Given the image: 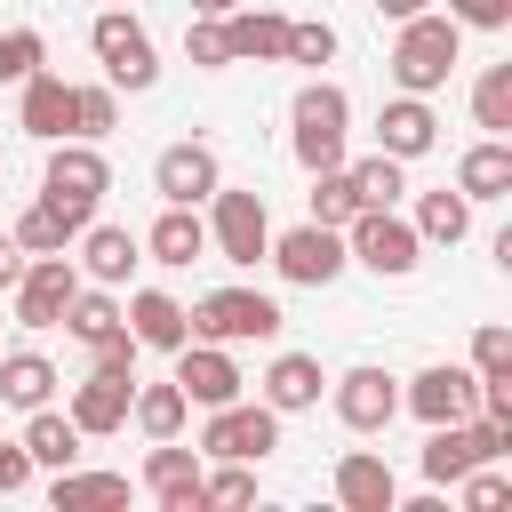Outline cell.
I'll return each mask as SVG.
<instances>
[{
  "label": "cell",
  "mask_w": 512,
  "mask_h": 512,
  "mask_svg": "<svg viewBox=\"0 0 512 512\" xmlns=\"http://www.w3.org/2000/svg\"><path fill=\"white\" fill-rule=\"evenodd\" d=\"M0 400H8V408H48V400H56V360H40V352H0Z\"/></svg>",
  "instance_id": "obj_29"
},
{
  "label": "cell",
  "mask_w": 512,
  "mask_h": 512,
  "mask_svg": "<svg viewBox=\"0 0 512 512\" xmlns=\"http://www.w3.org/2000/svg\"><path fill=\"white\" fill-rule=\"evenodd\" d=\"M128 400H136V376L128 368H88L80 384H72V424L88 432V440H104V432H120L128 424Z\"/></svg>",
  "instance_id": "obj_15"
},
{
  "label": "cell",
  "mask_w": 512,
  "mask_h": 512,
  "mask_svg": "<svg viewBox=\"0 0 512 512\" xmlns=\"http://www.w3.org/2000/svg\"><path fill=\"white\" fill-rule=\"evenodd\" d=\"M48 504H56V512H80V504H128V472H80V464H64V472L48 480Z\"/></svg>",
  "instance_id": "obj_31"
},
{
  "label": "cell",
  "mask_w": 512,
  "mask_h": 512,
  "mask_svg": "<svg viewBox=\"0 0 512 512\" xmlns=\"http://www.w3.org/2000/svg\"><path fill=\"white\" fill-rule=\"evenodd\" d=\"M48 64V40L32 32V24H16V32H0V80H32Z\"/></svg>",
  "instance_id": "obj_40"
},
{
  "label": "cell",
  "mask_w": 512,
  "mask_h": 512,
  "mask_svg": "<svg viewBox=\"0 0 512 512\" xmlns=\"http://www.w3.org/2000/svg\"><path fill=\"white\" fill-rule=\"evenodd\" d=\"M264 264H272L288 288H336L352 256H344V232H336V224H312V216H304L296 232H272Z\"/></svg>",
  "instance_id": "obj_7"
},
{
  "label": "cell",
  "mask_w": 512,
  "mask_h": 512,
  "mask_svg": "<svg viewBox=\"0 0 512 512\" xmlns=\"http://www.w3.org/2000/svg\"><path fill=\"white\" fill-rule=\"evenodd\" d=\"M184 56H192L200 72H224V64H232V40H224V16H192V24H184Z\"/></svg>",
  "instance_id": "obj_36"
},
{
  "label": "cell",
  "mask_w": 512,
  "mask_h": 512,
  "mask_svg": "<svg viewBox=\"0 0 512 512\" xmlns=\"http://www.w3.org/2000/svg\"><path fill=\"white\" fill-rule=\"evenodd\" d=\"M128 424H136L144 440H176V432L192 424V400L176 392V376H168V384H136V400H128Z\"/></svg>",
  "instance_id": "obj_28"
},
{
  "label": "cell",
  "mask_w": 512,
  "mask_h": 512,
  "mask_svg": "<svg viewBox=\"0 0 512 512\" xmlns=\"http://www.w3.org/2000/svg\"><path fill=\"white\" fill-rule=\"evenodd\" d=\"M32 488V456H24V440H0V496H24Z\"/></svg>",
  "instance_id": "obj_44"
},
{
  "label": "cell",
  "mask_w": 512,
  "mask_h": 512,
  "mask_svg": "<svg viewBox=\"0 0 512 512\" xmlns=\"http://www.w3.org/2000/svg\"><path fill=\"white\" fill-rule=\"evenodd\" d=\"M144 256H152V264H176V272L200 264V256H208V216H200V208H160V224L144 232Z\"/></svg>",
  "instance_id": "obj_25"
},
{
  "label": "cell",
  "mask_w": 512,
  "mask_h": 512,
  "mask_svg": "<svg viewBox=\"0 0 512 512\" xmlns=\"http://www.w3.org/2000/svg\"><path fill=\"white\" fill-rule=\"evenodd\" d=\"M200 504H224V512H240V504H256V472H248V464H224V472H200Z\"/></svg>",
  "instance_id": "obj_41"
},
{
  "label": "cell",
  "mask_w": 512,
  "mask_h": 512,
  "mask_svg": "<svg viewBox=\"0 0 512 512\" xmlns=\"http://www.w3.org/2000/svg\"><path fill=\"white\" fill-rule=\"evenodd\" d=\"M224 40H232V64H280V56H288V16L240 0V8L224 16Z\"/></svg>",
  "instance_id": "obj_22"
},
{
  "label": "cell",
  "mask_w": 512,
  "mask_h": 512,
  "mask_svg": "<svg viewBox=\"0 0 512 512\" xmlns=\"http://www.w3.org/2000/svg\"><path fill=\"white\" fill-rule=\"evenodd\" d=\"M432 0H376V16H392V24H408V16H424Z\"/></svg>",
  "instance_id": "obj_46"
},
{
  "label": "cell",
  "mask_w": 512,
  "mask_h": 512,
  "mask_svg": "<svg viewBox=\"0 0 512 512\" xmlns=\"http://www.w3.org/2000/svg\"><path fill=\"white\" fill-rule=\"evenodd\" d=\"M472 120H480L488 136H512V64H488V72L472 80Z\"/></svg>",
  "instance_id": "obj_33"
},
{
  "label": "cell",
  "mask_w": 512,
  "mask_h": 512,
  "mask_svg": "<svg viewBox=\"0 0 512 512\" xmlns=\"http://www.w3.org/2000/svg\"><path fill=\"white\" fill-rule=\"evenodd\" d=\"M304 200H312V224H336V232L360 216V192H352L344 168H312V192H304Z\"/></svg>",
  "instance_id": "obj_34"
},
{
  "label": "cell",
  "mask_w": 512,
  "mask_h": 512,
  "mask_svg": "<svg viewBox=\"0 0 512 512\" xmlns=\"http://www.w3.org/2000/svg\"><path fill=\"white\" fill-rule=\"evenodd\" d=\"M112 128H120L112 80H104V88H72V136H88V144H96V136H112Z\"/></svg>",
  "instance_id": "obj_35"
},
{
  "label": "cell",
  "mask_w": 512,
  "mask_h": 512,
  "mask_svg": "<svg viewBox=\"0 0 512 512\" xmlns=\"http://www.w3.org/2000/svg\"><path fill=\"white\" fill-rule=\"evenodd\" d=\"M240 0H192V16H232Z\"/></svg>",
  "instance_id": "obj_47"
},
{
  "label": "cell",
  "mask_w": 512,
  "mask_h": 512,
  "mask_svg": "<svg viewBox=\"0 0 512 512\" xmlns=\"http://www.w3.org/2000/svg\"><path fill=\"white\" fill-rule=\"evenodd\" d=\"M272 448H280V408H264V400H224L200 424V456H216V464H264Z\"/></svg>",
  "instance_id": "obj_8"
},
{
  "label": "cell",
  "mask_w": 512,
  "mask_h": 512,
  "mask_svg": "<svg viewBox=\"0 0 512 512\" xmlns=\"http://www.w3.org/2000/svg\"><path fill=\"white\" fill-rule=\"evenodd\" d=\"M56 328H64V336H80V344H88V352H96V344H104V336H120V328H128V320H120V296H112V288H96V280H80V288H72V304H64V320H56Z\"/></svg>",
  "instance_id": "obj_27"
},
{
  "label": "cell",
  "mask_w": 512,
  "mask_h": 512,
  "mask_svg": "<svg viewBox=\"0 0 512 512\" xmlns=\"http://www.w3.org/2000/svg\"><path fill=\"white\" fill-rule=\"evenodd\" d=\"M464 232H472V200H464V192L440 184V192L416 200V240H424V248H456Z\"/></svg>",
  "instance_id": "obj_30"
},
{
  "label": "cell",
  "mask_w": 512,
  "mask_h": 512,
  "mask_svg": "<svg viewBox=\"0 0 512 512\" xmlns=\"http://www.w3.org/2000/svg\"><path fill=\"white\" fill-rule=\"evenodd\" d=\"M144 488H152L160 512H208V504H200V448L152 440V456H144Z\"/></svg>",
  "instance_id": "obj_17"
},
{
  "label": "cell",
  "mask_w": 512,
  "mask_h": 512,
  "mask_svg": "<svg viewBox=\"0 0 512 512\" xmlns=\"http://www.w3.org/2000/svg\"><path fill=\"white\" fill-rule=\"evenodd\" d=\"M184 312H192V336H208V344H272L280 336V304L264 288H208Z\"/></svg>",
  "instance_id": "obj_4"
},
{
  "label": "cell",
  "mask_w": 512,
  "mask_h": 512,
  "mask_svg": "<svg viewBox=\"0 0 512 512\" xmlns=\"http://www.w3.org/2000/svg\"><path fill=\"white\" fill-rule=\"evenodd\" d=\"M88 48H96V64H104V80L112 88H128V96H144L152 80H160V56H152V32L112 0L96 24H88Z\"/></svg>",
  "instance_id": "obj_5"
},
{
  "label": "cell",
  "mask_w": 512,
  "mask_h": 512,
  "mask_svg": "<svg viewBox=\"0 0 512 512\" xmlns=\"http://www.w3.org/2000/svg\"><path fill=\"white\" fill-rule=\"evenodd\" d=\"M72 264H80V280H96V288H128V272L144 264V240H136L128 224H88Z\"/></svg>",
  "instance_id": "obj_19"
},
{
  "label": "cell",
  "mask_w": 512,
  "mask_h": 512,
  "mask_svg": "<svg viewBox=\"0 0 512 512\" xmlns=\"http://www.w3.org/2000/svg\"><path fill=\"white\" fill-rule=\"evenodd\" d=\"M72 288H80V264H72L64 248L24 256V272H16V320H24V328H56L64 304H72Z\"/></svg>",
  "instance_id": "obj_9"
},
{
  "label": "cell",
  "mask_w": 512,
  "mask_h": 512,
  "mask_svg": "<svg viewBox=\"0 0 512 512\" xmlns=\"http://www.w3.org/2000/svg\"><path fill=\"white\" fill-rule=\"evenodd\" d=\"M216 184H224V160H216L200 136H184V144H168V152L152 160V192H160L168 208H200Z\"/></svg>",
  "instance_id": "obj_14"
},
{
  "label": "cell",
  "mask_w": 512,
  "mask_h": 512,
  "mask_svg": "<svg viewBox=\"0 0 512 512\" xmlns=\"http://www.w3.org/2000/svg\"><path fill=\"white\" fill-rule=\"evenodd\" d=\"M328 56H336V24H328V16H296L280 64H328Z\"/></svg>",
  "instance_id": "obj_37"
},
{
  "label": "cell",
  "mask_w": 512,
  "mask_h": 512,
  "mask_svg": "<svg viewBox=\"0 0 512 512\" xmlns=\"http://www.w3.org/2000/svg\"><path fill=\"white\" fill-rule=\"evenodd\" d=\"M456 488H464V512H504V504H512V480H504L496 464H472Z\"/></svg>",
  "instance_id": "obj_42"
},
{
  "label": "cell",
  "mask_w": 512,
  "mask_h": 512,
  "mask_svg": "<svg viewBox=\"0 0 512 512\" xmlns=\"http://www.w3.org/2000/svg\"><path fill=\"white\" fill-rule=\"evenodd\" d=\"M24 96H16V128L32 136V144H56V136H72V80L64 72H32V80H16Z\"/></svg>",
  "instance_id": "obj_16"
},
{
  "label": "cell",
  "mask_w": 512,
  "mask_h": 512,
  "mask_svg": "<svg viewBox=\"0 0 512 512\" xmlns=\"http://www.w3.org/2000/svg\"><path fill=\"white\" fill-rule=\"evenodd\" d=\"M464 368H472V376H512V328H504V320H480Z\"/></svg>",
  "instance_id": "obj_39"
},
{
  "label": "cell",
  "mask_w": 512,
  "mask_h": 512,
  "mask_svg": "<svg viewBox=\"0 0 512 512\" xmlns=\"http://www.w3.org/2000/svg\"><path fill=\"white\" fill-rule=\"evenodd\" d=\"M24 456H32V472H64V464H80V424L72 416H56V408H24Z\"/></svg>",
  "instance_id": "obj_24"
},
{
  "label": "cell",
  "mask_w": 512,
  "mask_h": 512,
  "mask_svg": "<svg viewBox=\"0 0 512 512\" xmlns=\"http://www.w3.org/2000/svg\"><path fill=\"white\" fill-rule=\"evenodd\" d=\"M120 320H128V336H136L144 352H176V344L192 336V312H184L168 288H136V296L120 304Z\"/></svg>",
  "instance_id": "obj_21"
},
{
  "label": "cell",
  "mask_w": 512,
  "mask_h": 512,
  "mask_svg": "<svg viewBox=\"0 0 512 512\" xmlns=\"http://www.w3.org/2000/svg\"><path fill=\"white\" fill-rule=\"evenodd\" d=\"M344 256L368 264L376 280H408V272L424 264V240H416L408 216H392V208H360V216L344 224Z\"/></svg>",
  "instance_id": "obj_6"
},
{
  "label": "cell",
  "mask_w": 512,
  "mask_h": 512,
  "mask_svg": "<svg viewBox=\"0 0 512 512\" xmlns=\"http://www.w3.org/2000/svg\"><path fill=\"white\" fill-rule=\"evenodd\" d=\"M64 240H72V232H64V216H56L48 200H32V208L16 216V248H24V256H48V248H64Z\"/></svg>",
  "instance_id": "obj_38"
},
{
  "label": "cell",
  "mask_w": 512,
  "mask_h": 512,
  "mask_svg": "<svg viewBox=\"0 0 512 512\" xmlns=\"http://www.w3.org/2000/svg\"><path fill=\"white\" fill-rule=\"evenodd\" d=\"M120 8H128V0H120Z\"/></svg>",
  "instance_id": "obj_48"
},
{
  "label": "cell",
  "mask_w": 512,
  "mask_h": 512,
  "mask_svg": "<svg viewBox=\"0 0 512 512\" xmlns=\"http://www.w3.org/2000/svg\"><path fill=\"white\" fill-rule=\"evenodd\" d=\"M448 16H456L464 32H504V24H512V0H448Z\"/></svg>",
  "instance_id": "obj_43"
},
{
  "label": "cell",
  "mask_w": 512,
  "mask_h": 512,
  "mask_svg": "<svg viewBox=\"0 0 512 512\" xmlns=\"http://www.w3.org/2000/svg\"><path fill=\"white\" fill-rule=\"evenodd\" d=\"M208 248H216L224 264H264L272 216H264V192H256V184H216V192H208Z\"/></svg>",
  "instance_id": "obj_3"
},
{
  "label": "cell",
  "mask_w": 512,
  "mask_h": 512,
  "mask_svg": "<svg viewBox=\"0 0 512 512\" xmlns=\"http://www.w3.org/2000/svg\"><path fill=\"white\" fill-rule=\"evenodd\" d=\"M384 64H392V88H400V96H432V88H448V72L464 64V24L440 16V8H424V16L400 24V40H392Z\"/></svg>",
  "instance_id": "obj_1"
},
{
  "label": "cell",
  "mask_w": 512,
  "mask_h": 512,
  "mask_svg": "<svg viewBox=\"0 0 512 512\" xmlns=\"http://www.w3.org/2000/svg\"><path fill=\"white\" fill-rule=\"evenodd\" d=\"M440 144V112H432V96H392L384 112H376V152H392V160H424Z\"/></svg>",
  "instance_id": "obj_18"
},
{
  "label": "cell",
  "mask_w": 512,
  "mask_h": 512,
  "mask_svg": "<svg viewBox=\"0 0 512 512\" xmlns=\"http://www.w3.org/2000/svg\"><path fill=\"white\" fill-rule=\"evenodd\" d=\"M344 176H352L360 208H400V192H408V160H392V152H368V160H352Z\"/></svg>",
  "instance_id": "obj_32"
},
{
  "label": "cell",
  "mask_w": 512,
  "mask_h": 512,
  "mask_svg": "<svg viewBox=\"0 0 512 512\" xmlns=\"http://www.w3.org/2000/svg\"><path fill=\"white\" fill-rule=\"evenodd\" d=\"M344 136H352V96L336 80H304L288 96V152L296 168H344Z\"/></svg>",
  "instance_id": "obj_2"
},
{
  "label": "cell",
  "mask_w": 512,
  "mask_h": 512,
  "mask_svg": "<svg viewBox=\"0 0 512 512\" xmlns=\"http://www.w3.org/2000/svg\"><path fill=\"white\" fill-rule=\"evenodd\" d=\"M400 408H416L424 424H464V416L480 408V376H472V368H456V360H432V368H416V376H408Z\"/></svg>",
  "instance_id": "obj_12"
},
{
  "label": "cell",
  "mask_w": 512,
  "mask_h": 512,
  "mask_svg": "<svg viewBox=\"0 0 512 512\" xmlns=\"http://www.w3.org/2000/svg\"><path fill=\"white\" fill-rule=\"evenodd\" d=\"M240 360H232V344H208V336H184L176 344V392L192 400V408H224V400H240Z\"/></svg>",
  "instance_id": "obj_10"
},
{
  "label": "cell",
  "mask_w": 512,
  "mask_h": 512,
  "mask_svg": "<svg viewBox=\"0 0 512 512\" xmlns=\"http://www.w3.org/2000/svg\"><path fill=\"white\" fill-rule=\"evenodd\" d=\"M456 192H464L472 208H480V200H504V192H512V144H504V136H480V144L456 160Z\"/></svg>",
  "instance_id": "obj_26"
},
{
  "label": "cell",
  "mask_w": 512,
  "mask_h": 512,
  "mask_svg": "<svg viewBox=\"0 0 512 512\" xmlns=\"http://www.w3.org/2000/svg\"><path fill=\"white\" fill-rule=\"evenodd\" d=\"M40 192L48 200H104L112 192V160L88 136H56L48 144V168H40Z\"/></svg>",
  "instance_id": "obj_13"
},
{
  "label": "cell",
  "mask_w": 512,
  "mask_h": 512,
  "mask_svg": "<svg viewBox=\"0 0 512 512\" xmlns=\"http://www.w3.org/2000/svg\"><path fill=\"white\" fill-rule=\"evenodd\" d=\"M320 392H328V376H320V360H312V352H280V360L264 368V408H280V416L320 408Z\"/></svg>",
  "instance_id": "obj_23"
},
{
  "label": "cell",
  "mask_w": 512,
  "mask_h": 512,
  "mask_svg": "<svg viewBox=\"0 0 512 512\" xmlns=\"http://www.w3.org/2000/svg\"><path fill=\"white\" fill-rule=\"evenodd\" d=\"M16 272H24V248H16V232H0V288H16Z\"/></svg>",
  "instance_id": "obj_45"
},
{
  "label": "cell",
  "mask_w": 512,
  "mask_h": 512,
  "mask_svg": "<svg viewBox=\"0 0 512 512\" xmlns=\"http://www.w3.org/2000/svg\"><path fill=\"white\" fill-rule=\"evenodd\" d=\"M328 400H336V424H344V432H384V424L400 416V376H384L376 360H360V368L336 376Z\"/></svg>",
  "instance_id": "obj_11"
},
{
  "label": "cell",
  "mask_w": 512,
  "mask_h": 512,
  "mask_svg": "<svg viewBox=\"0 0 512 512\" xmlns=\"http://www.w3.org/2000/svg\"><path fill=\"white\" fill-rule=\"evenodd\" d=\"M336 504H344V512H392V504H400L392 464H384L376 448H344V456H336Z\"/></svg>",
  "instance_id": "obj_20"
}]
</instances>
